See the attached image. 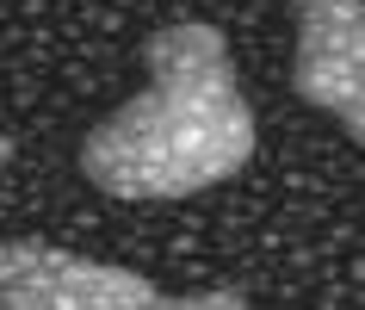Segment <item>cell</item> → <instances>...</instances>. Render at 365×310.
I'll use <instances>...</instances> for the list:
<instances>
[{
	"instance_id": "3957f363",
	"label": "cell",
	"mask_w": 365,
	"mask_h": 310,
	"mask_svg": "<svg viewBox=\"0 0 365 310\" xmlns=\"http://www.w3.org/2000/svg\"><path fill=\"white\" fill-rule=\"evenodd\" d=\"M297 6V99L365 143V0H291Z\"/></svg>"
},
{
	"instance_id": "277c9868",
	"label": "cell",
	"mask_w": 365,
	"mask_h": 310,
	"mask_svg": "<svg viewBox=\"0 0 365 310\" xmlns=\"http://www.w3.org/2000/svg\"><path fill=\"white\" fill-rule=\"evenodd\" d=\"M6 161H13V136L0 131V168H6Z\"/></svg>"
},
{
	"instance_id": "7a4b0ae2",
	"label": "cell",
	"mask_w": 365,
	"mask_h": 310,
	"mask_svg": "<svg viewBox=\"0 0 365 310\" xmlns=\"http://www.w3.org/2000/svg\"><path fill=\"white\" fill-rule=\"evenodd\" d=\"M0 310H248V298L242 291L180 298L112 261H87L50 242H0Z\"/></svg>"
},
{
	"instance_id": "6da1fadb",
	"label": "cell",
	"mask_w": 365,
	"mask_h": 310,
	"mask_svg": "<svg viewBox=\"0 0 365 310\" xmlns=\"http://www.w3.org/2000/svg\"><path fill=\"white\" fill-rule=\"evenodd\" d=\"M254 155V112L242 99L230 44L205 19L149 38V87L99 118L81 143V174L106 199H192Z\"/></svg>"
}]
</instances>
